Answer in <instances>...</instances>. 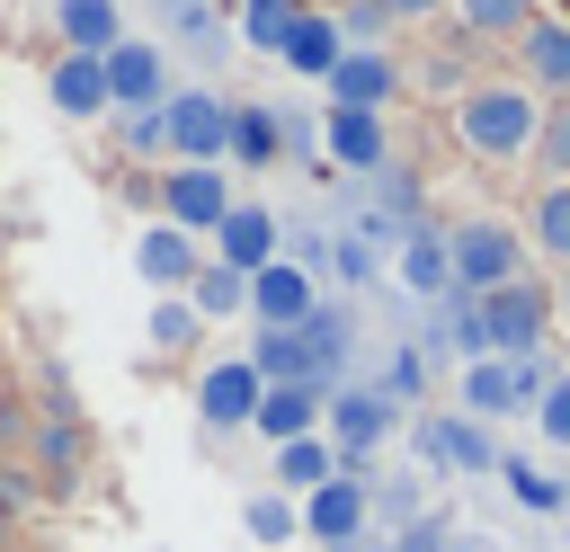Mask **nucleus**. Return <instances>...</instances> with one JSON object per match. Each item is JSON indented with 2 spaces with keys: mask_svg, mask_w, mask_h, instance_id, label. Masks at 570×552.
<instances>
[{
  "mask_svg": "<svg viewBox=\"0 0 570 552\" xmlns=\"http://www.w3.org/2000/svg\"><path fill=\"white\" fill-rule=\"evenodd\" d=\"M232 205H240V196H232L223 169H178V160H169V178H160V223H178L187 240H214Z\"/></svg>",
  "mask_w": 570,
  "mask_h": 552,
  "instance_id": "nucleus-8",
  "label": "nucleus"
},
{
  "mask_svg": "<svg viewBox=\"0 0 570 552\" xmlns=\"http://www.w3.org/2000/svg\"><path fill=\"white\" fill-rule=\"evenodd\" d=\"M356 552H401V543H356Z\"/></svg>",
  "mask_w": 570,
  "mask_h": 552,
  "instance_id": "nucleus-43",
  "label": "nucleus"
},
{
  "mask_svg": "<svg viewBox=\"0 0 570 552\" xmlns=\"http://www.w3.org/2000/svg\"><path fill=\"white\" fill-rule=\"evenodd\" d=\"M98 62H107V107H125V116L169 107V45L160 36H116Z\"/></svg>",
  "mask_w": 570,
  "mask_h": 552,
  "instance_id": "nucleus-7",
  "label": "nucleus"
},
{
  "mask_svg": "<svg viewBox=\"0 0 570 552\" xmlns=\"http://www.w3.org/2000/svg\"><path fill=\"white\" fill-rule=\"evenodd\" d=\"M338 53H347V36H338V18H294L285 27V71H303V80H330L338 71Z\"/></svg>",
  "mask_w": 570,
  "mask_h": 552,
  "instance_id": "nucleus-22",
  "label": "nucleus"
},
{
  "mask_svg": "<svg viewBox=\"0 0 570 552\" xmlns=\"http://www.w3.org/2000/svg\"><path fill=\"white\" fill-rule=\"evenodd\" d=\"M187 303H196V321H205V329H214V321H240V312H249V276H232L223 258H205V267H196V285H187Z\"/></svg>",
  "mask_w": 570,
  "mask_h": 552,
  "instance_id": "nucleus-24",
  "label": "nucleus"
},
{
  "mask_svg": "<svg viewBox=\"0 0 570 552\" xmlns=\"http://www.w3.org/2000/svg\"><path fill=\"white\" fill-rule=\"evenodd\" d=\"M392 18H383V0H347V18H338V36L356 45V53H374V36H383Z\"/></svg>",
  "mask_w": 570,
  "mask_h": 552,
  "instance_id": "nucleus-37",
  "label": "nucleus"
},
{
  "mask_svg": "<svg viewBox=\"0 0 570 552\" xmlns=\"http://www.w3.org/2000/svg\"><path fill=\"white\" fill-rule=\"evenodd\" d=\"M392 89H401V62H392V53H356V45H347L338 71H330V107H374V116H383Z\"/></svg>",
  "mask_w": 570,
  "mask_h": 552,
  "instance_id": "nucleus-18",
  "label": "nucleus"
},
{
  "mask_svg": "<svg viewBox=\"0 0 570 552\" xmlns=\"http://www.w3.org/2000/svg\"><path fill=\"white\" fill-rule=\"evenodd\" d=\"M392 543H401V552H454L445 525H410V534H392Z\"/></svg>",
  "mask_w": 570,
  "mask_h": 552,
  "instance_id": "nucleus-40",
  "label": "nucleus"
},
{
  "mask_svg": "<svg viewBox=\"0 0 570 552\" xmlns=\"http://www.w3.org/2000/svg\"><path fill=\"white\" fill-rule=\"evenodd\" d=\"M428 9H445V0H383V18H428Z\"/></svg>",
  "mask_w": 570,
  "mask_h": 552,
  "instance_id": "nucleus-41",
  "label": "nucleus"
},
{
  "mask_svg": "<svg viewBox=\"0 0 570 552\" xmlns=\"http://www.w3.org/2000/svg\"><path fill=\"white\" fill-rule=\"evenodd\" d=\"M142 338H151V356H178V347H196V338H205V321H196V303H187V294H160V303L142 312Z\"/></svg>",
  "mask_w": 570,
  "mask_h": 552,
  "instance_id": "nucleus-26",
  "label": "nucleus"
},
{
  "mask_svg": "<svg viewBox=\"0 0 570 552\" xmlns=\"http://www.w3.org/2000/svg\"><path fill=\"white\" fill-rule=\"evenodd\" d=\"M552 321L570 329V267H561V285H552Z\"/></svg>",
  "mask_w": 570,
  "mask_h": 552,
  "instance_id": "nucleus-42",
  "label": "nucleus"
},
{
  "mask_svg": "<svg viewBox=\"0 0 570 552\" xmlns=\"http://www.w3.org/2000/svg\"><path fill=\"white\" fill-rule=\"evenodd\" d=\"M499 472H508V490H517L534 516H561V507H570V481H561V472H543V463H517V454H508Z\"/></svg>",
  "mask_w": 570,
  "mask_h": 552,
  "instance_id": "nucleus-30",
  "label": "nucleus"
},
{
  "mask_svg": "<svg viewBox=\"0 0 570 552\" xmlns=\"http://www.w3.org/2000/svg\"><path fill=\"white\" fill-rule=\"evenodd\" d=\"M45 463H53V472H80V427L53 418V427H45Z\"/></svg>",
  "mask_w": 570,
  "mask_h": 552,
  "instance_id": "nucleus-38",
  "label": "nucleus"
},
{
  "mask_svg": "<svg viewBox=\"0 0 570 552\" xmlns=\"http://www.w3.org/2000/svg\"><path fill=\"white\" fill-rule=\"evenodd\" d=\"M472 321H481V356H534L543 347V321H552V294H534L525 276L517 285H499V294H481L472 303Z\"/></svg>",
  "mask_w": 570,
  "mask_h": 552,
  "instance_id": "nucleus-6",
  "label": "nucleus"
},
{
  "mask_svg": "<svg viewBox=\"0 0 570 552\" xmlns=\"http://www.w3.org/2000/svg\"><path fill=\"white\" fill-rule=\"evenodd\" d=\"M160 134H169V160H178V169H223V151H232V107H223L214 89H169Z\"/></svg>",
  "mask_w": 570,
  "mask_h": 552,
  "instance_id": "nucleus-4",
  "label": "nucleus"
},
{
  "mask_svg": "<svg viewBox=\"0 0 570 552\" xmlns=\"http://www.w3.org/2000/svg\"><path fill=\"white\" fill-rule=\"evenodd\" d=\"M258 392H267V383H258L249 356H214L205 383H196V410H205L214 427H249V418H258Z\"/></svg>",
  "mask_w": 570,
  "mask_h": 552,
  "instance_id": "nucleus-15",
  "label": "nucleus"
},
{
  "mask_svg": "<svg viewBox=\"0 0 570 552\" xmlns=\"http://www.w3.org/2000/svg\"><path fill=\"white\" fill-rule=\"evenodd\" d=\"M53 27H62V53H107L116 36H134L116 0H53Z\"/></svg>",
  "mask_w": 570,
  "mask_h": 552,
  "instance_id": "nucleus-21",
  "label": "nucleus"
},
{
  "mask_svg": "<svg viewBox=\"0 0 570 552\" xmlns=\"http://www.w3.org/2000/svg\"><path fill=\"white\" fill-rule=\"evenodd\" d=\"M392 276H401V294H419V303H454L445 231H410V240H401V258H392Z\"/></svg>",
  "mask_w": 570,
  "mask_h": 552,
  "instance_id": "nucleus-19",
  "label": "nucleus"
},
{
  "mask_svg": "<svg viewBox=\"0 0 570 552\" xmlns=\"http://www.w3.org/2000/svg\"><path fill=\"white\" fill-rule=\"evenodd\" d=\"M312 312H321V285H312L303 258H267V267L249 276V321H258V329H303Z\"/></svg>",
  "mask_w": 570,
  "mask_h": 552,
  "instance_id": "nucleus-11",
  "label": "nucleus"
},
{
  "mask_svg": "<svg viewBox=\"0 0 570 552\" xmlns=\"http://www.w3.org/2000/svg\"><path fill=\"white\" fill-rule=\"evenodd\" d=\"M410 445H419V463L428 472H499L508 454L490 445V427L481 418H419L410 427Z\"/></svg>",
  "mask_w": 570,
  "mask_h": 552,
  "instance_id": "nucleus-12",
  "label": "nucleus"
},
{
  "mask_svg": "<svg viewBox=\"0 0 570 552\" xmlns=\"http://www.w3.org/2000/svg\"><path fill=\"white\" fill-rule=\"evenodd\" d=\"M445 258H454V294H499V285H517L525 276V231L517 223H499V214H463L454 231H445Z\"/></svg>",
  "mask_w": 570,
  "mask_h": 552,
  "instance_id": "nucleus-2",
  "label": "nucleus"
},
{
  "mask_svg": "<svg viewBox=\"0 0 570 552\" xmlns=\"http://www.w3.org/2000/svg\"><path fill=\"white\" fill-rule=\"evenodd\" d=\"M321 481H338V445H330V436H294V445H276V490H285V499H312Z\"/></svg>",
  "mask_w": 570,
  "mask_h": 552,
  "instance_id": "nucleus-23",
  "label": "nucleus"
},
{
  "mask_svg": "<svg viewBox=\"0 0 570 552\" xmlns=\"http://www.w3.org/2000/svg\"><path fill=\"white\" fill-rule=\"evenodd\" d=\"M160 18H169V36H187L196 53H232V27H223L205 0H160Z\"/></svg>",
  "mask_w": 570,
  "mask_h": 552,
  "instance_id": "nucleus-31",
  "label": "nucleus"
},
{
  "mask_svg": "<svg viewBox=\"0 0 570 552\" xmlns=\"http://www.w3.org/2000/svg\"><path fill=\"white\" fill-rule=\"evenodd\" d=\"M365 525H374V481H356V472H338V481H321L303 499V534H321L330 552H356Z\"/></svg>",
  "mask_w": 570,
  "mask_h": 552,
  "instance_id": "nucleus-10",
  "label": "nucleus"
},
{
  "mask_svg": "<svg viewBox=\"0 0 570 552\" xmlns=\"http://www.w3.org/2000/svg\"><path fill=\"white\" fill-rule=\"evenodd\" d=\"M392 427H401V401H392L383 383H338V392L321 401V436L338 445V472H356L374 445H392Z\"/></svg>",
  "mask_w": 570,
  "mask_h": 552,
  "instance_id": "nucleus-3",
  "label": "nucleus"
},
{
  "mask_svg": "<svg viewBox=\"0 0 570 552\" xmlns=\"http://www.w3.org/2000/svg\"><path fill=\"white\" fill-rule=\"evenodd\" d=\"M214 258H223L232 276H258L267 258H285L276 214H267V205H232V214H223V231H214Z\"/></svg>",
  "mask_w": 570,
  "mask_h": 552,
  "instance_id": "nucleus-14",
  "label": "nucleus"
},
{
  "mask_svg": "<svg viewBox=\"0 0 570 552\" xmlns=\"http://www.w3.org/2000/svg\"><path fill=\"white\" fill-rule=\"evenodd\" d=\"M240 525H249V543L276 552V543L303 534V499H285V490H249V499H240Z\"/></svg>",
  "mask_w": 570,
  "mask_h": 552,
  "instance_id": "nucleus-25",
  "label": "nucleus"
},
{
  "mask_svg": "<svg viewBox=\"0 0 570 552\" xmlns=\"http://www.w3.org/2000/svg\"><path fill=\"white\" fill-rule=\"evenodd\" d=\"M45 98H53L62 116H107V62H98V53H62V62L45 71Z\"/></svg>",
  "mask_w": 570,
  "mask_h": 552,
  "instance_id": "nucleus-20",
  "label": "nucleus"
},
{
  "mask_svg": "<svg viewBox=\"0 0 570 552\" xmlns=\"http://www.w3.org/2000/svg\"><path fill=\"white\" fill-rule=\"evenodd\" d=\"M303 9H285V0H249V18H240V36L258 45V53H285V27H294Z\"/></svg>",
  "mask_w": 570,
  "mask_h": 552,
  "instance_id": "nucleus-33",
  "label": "nucleus"
},
{
  "mask_svg": "<svg viewBox=\"0 0 570 552\" xmlns=\"http://www.w3.org/2000/svg\"><path fill=\"white\" fill-rule=\"evenodd\" d=\"M285 151V116L276 107H232V151L223 160H276Z\"/></svg>",
  "mask_w": 570,
  "mask_h": 552,
  "instance_id": "nucleus-27",
  "label": "nucleus"
},
{
  "mask_svg": "<svg viewBox=\"0 0 570 552\" xmlns=\"http://www.w3.org/2000/svg\"><path fill=\"white\" fill-rule=\"evenodd\" d=\"M196 267H205V240H187L178 223H160V214H151V223L134 231V276H142V294H151V303H160V294H187V285H196Z\"/></svg>",
  "mask_w": 570,
  "mask_h": 552,
  "instance_id": "nucleus-9",
  "label": "nucleus"
},
{
  "mask_svg": "<svg viewBox=\"0 0 570 552\" xmlns=\"http://www.w3.org/2000/svg\"><path fill=\"white\" fill-rule=\"evenodd\" d=\"M534 436L570 454V374H552V383H543V401H534Z\"/></svg>",
  "mask_w": 570,
  "mask_h": 552,
  "instance_id": "nucleus-34",
  "label": "nucleus"
},
{
  "mask_svg": "<svg viewBox=\"0 0 570 552\" xmlns=\"http://www.w3.org/2000/svg\"><path fill=\"white\" fill-rule=\"evenodd\" d=\"M374 525H419V481H374Z\"/></svg>",
  "mask_w": 570,
  "mask_h": 552,
  "instance_id": "nucleus-35",
  "label": "nucleus"
},
{
  "mask_svg": "<svg viewBox=\"0 0 570 552\" xmlns=\"http://www.w3.org/2000/svg\"><path fill=\"white\" fill-rule=\"evenodd\" d=\"M463 552H481V543H463Z\"/></svg>",
  "mask_w": 570,
  "mask_h": 552,
  "instance_id": "nucleus-44",
  "label": "nucleus"
},
{
  "mask_svg": "<svg viewBox=\"0 0 570 552\" xmlns=\"http://www.w3.org/2000/svg\"><path fill=\"white\" fill-rule=\"evenodd\" d=\"M463 36H525L534 27V0H445Z\"/></svg>",
  "mask_w": 570,
  "mask_h": 552,
  "instance_id": "nucleus-28",
  "label": "nucleus"
},
{
  "mask_svg": "<svg viewBox=\"0 0 570 552\" xmlns=\"http://www.w3.org/2000/svg\"><path fill=\"white\" fill-rule=\"evenodd\" d=\"M534 134H543V98L525 89V80H472L463 98H454V142L472 151V160H534Z\"/></svg>",
  "mask_w": 570,
  "mask_h": 552,
  "instance_id": "nucleus-1",
  "label": "nucleus"
},
{
  "mask_svg": "<svg viewBox=\"0 0 570 552\" xmlns=\"http://www.w3.org/2000/svg\"><path fill=\"white\" fill-rule=\"evenodd\" d=\"M525 240H534L543 258H561V267H570V187H543V196H534V214H525Z\"/></svg>",
  "mask_w": 570,
  "mask_h": 552,
  "instance_id": "nucleus-29",
  "label": "nucleus"
},
{
  "mask_svg": "<svg viewBox=\"0 0 570 552\" xmlns=\"http://www.w3.org/2000/svg\"><path fill=\"white\" fill-rule=\"evenodd\" d=\"M330 267H338L347 285H374V276H383V258H374V240H356V231H347V240L330 249Z\"/></svg>",
  "mask_w": 570,
  "mask_h": 552,
  "instance_id": "nucleus-36",
  "label": "nucleus"
},
{
  "mask_svg": "<svg viewBox=\"0 0 570 552\" xmlns=\"http://www.w3.org/2000/svg\"><path fill=\"white\" fill-rule=\"evenodd\" d=\"M321 401H330V392H312V383H267V392H258V418H249V436H267V445L321 436Z\"/></svg>",
  "mask_w": 570,
  "mask_h": 552,
  "instance_id": "nucleus-16",
  "label": "nucleus"
},
{
  "mask_svg": "<svg viewBox=\"0 0 570 552\" xmlns=\"http://www.w3.org/2000/svg\"><path fill=\"white\" fill-rule=\"evenodd\" d=\"M125 151H169V134H160V107H151V116H125Z\"/></svg>",
  "mask_w": 570,
  "mask_h": 552,
  "instance_id": "nucleus-39",
  "label": "nucleus"
},
{
  "mask_svg": "<svg viewBox=\"0 0 570 552\" xmlns=\"http://www.w3.org/2000/svg\"><path fill=\"white\" fill-rule=\"evenodd\" d=\"M534 169H543L552 187H570V107L543 116V134H534Z\"/></svg>",
  "mask_w": 570,
  "mask_h": 552,
  "instance_id": "nucleus-32",
  "label": "nucleus"
},
{
  "mask_svg": "<svg viewBox=\"0 0 570 552\" xmlns=\"http://www.w3.org/2000/svg\"><path fill=\"white\" fill-rule=\"evenodd\" d=\"M517 62H525V89H534V98L552 89V98L570 107V18H534V27L517 36Z\"/></svg>",
  "mask_w": 570,
  "mask_h": 552,
  "instance_id": "nucleus-17",
  "label": "nucleus"
},
{
  "mask_svg": "<svg viewBox=\"0 0 570 552\" xmlns=\"http://www.w3.org/2000/svg\"><path fill=\"white\" fill-rule=\"evenodd\" d=\"M321 134H330V160H338V169H356V178H383V169H392V134H383L374 107H330Z\"/></svg>",
  "mask_w": 570,
  "mask_h": 552,
  "instance_id": "nucleus-13",
  "label": "nucleus"
},
{
  "mask_svg": "<svg viewBox=\"0 0 570 552\" xmlns=\"http://www.w3.org/2000/svg\"><path fill=\"white\" fill-rule=\"evenodd\" d=\"M543 383H552V356L534 347V356H481V365H463V418H517V410H534L543 401Z\"/></svg>",
  "mask_w": 570,
  "mask_h": 552,
  "instance_id": "nucleus-5",
  "label": "nucleus"
}]
</instances>
